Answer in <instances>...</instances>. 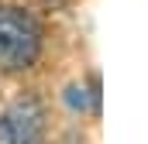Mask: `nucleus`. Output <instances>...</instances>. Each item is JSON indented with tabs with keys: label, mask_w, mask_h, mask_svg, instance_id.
Returning a JSON list of instances; mask_svg holds the SVG:
<instances>
[{
	"label": "nucleus",
	"mask_w": 148,
	"mask_h": 144,
	"mask_svg": "<svg viewBox=\"0 0 148 144\" xmlns=\"http://www.w3.org/2000/svg\"><path fill=\"white\" fill-rule=\"evenodd\" d=\"M3 120L10 130V144H45V107L38 103V96H21Z\"/></svg>",
	"instance_id": "f03ea898"
},
{
	"label": "nucleus",
	"mask_w": 148,
	"mask_h": 144,
	"mask_svg": "<svg viewBox=\"0 0 148 144\" xmlns=\"http://www.w3.org/2000/svg\"><path fill=\"white\" fill-rule=\"evenodd\" d=\"M0 144H10V130H7V120H0Z\"/></svg>",
	"instance_id": "7ed1b4c3"
},
{
	"label": "nucleus",
	"mask_w": 148,
	"mask_h": 144,
	"mask_svg": "<svg viewBox=\"0 0 148 144\" xmlns=\"http://www.w3.org/2000/svg\"><path fill=\"white\" fill-rule=\"evenodd\" d=\"M41 55V28L21 7H0V69H31Z\"/></svg>",
	"instance_id": "f257e3e1"
}]
</instances>
